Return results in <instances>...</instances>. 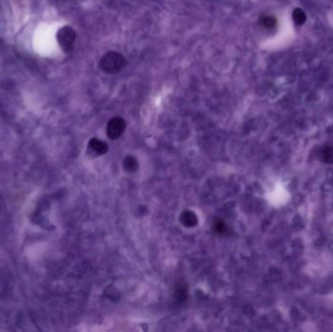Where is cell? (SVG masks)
I'll list each match as a JSON object with an SVG mask.
<instances>
[{
  "label": "cell",
  "instance_id": "277c9868",
  "mask_svg": "<svg viewBox=\"0 0 333 332\" xmlns=\"http://www.w3.org/2000/svg\"><path fill=\"white\" fill-rule=\"evenodd\" d=\"M259 24L268 31H275L278 27V20L272 15H262L259 19Z\"/></svg>",
  "mask_w": 333,
  "mask_h": 332
},
{
  "label": "cell",
  "instance_id": "3957f363",
  "mask_svg": "<svg viewBox=\"0 0 333 332\" xmlns=\"http://www.w3.org/2000/svg\"><path fill=\"white\" fill-rule=\"evenodd\" d=\"M126 129V123L121 117L112 118L106 128V132L108 137L112 139H116L123 135Z\"/></svg>",
  "mask_w": 333,
  "mask_h": 332
},
{
  "label": "cell",
  "instance_id": "5b68a950",
  "mask_svg": "<svg viewBox=\"0 0 333 332\" xmlns=\"http://www.w3.org/2000/svg\"><path fill=\"white\" fill-rule=\"evenodd\" d=\"M292 20L297 27H301L307 20V15L301 8H295L292 11Z\"/></svg>",
  "mask_w": 333,
  "mask_h": 332
},
{
  "label": "cell",
  "instance_id": "6da1fadb",
  "mask_svg": "<svg viewBox=\"0 0 333 332\" xmlns=\"http://www.w3.org/2000/svg\"><path fill=\"white\" fill-rule=\"evenodd\" d=\"M127 60L121 53L110 51L100 60V68L107 74H116L124 69Z\"/></svg>",
  "mask_w": 333,
  "mask_h": 332
},
{
  "label": "cell",
  "instance_id": "ba28073f",
  "mask_svg": "<svg viewBox=\"0 0 333 332\" xmlns=\"http://www.w3.org/2000/svg\"><path fill=\"white\" fill-rule=\"evenodd\" d=\"M322 159L324 163H333V147H325L322 151Z\"/></svg>",
  "mask_w": 333,
  "mask_h": 332
},
{
  "label": "cell",
  "instance_id": "52a82bcc",
  "mask_svg": "<svg viewBox=\"0 0 333 332\" xmlns=\"http://www.w3.org/2000/svg\"><path fill=\"white\" fill-rule=\"evenodd\" d=\"M90 147H91L95 152H96L97 154H104V153L106 152V150H107V146H106V143L103 142V141L100 140V139H95V138L92 139V140L90 141Z\"/></svg>",
  "mask_w": 333,
  "mask_h": 332
},
{
  "label": "cell",
  "instance_id": "9c48e42d",
  "mask_svg": "<svg viewBox=\"0 0 333 332\" xmlns=\"http://www.w3.org/2000/svg\"><path fill=\"white\" fill-rule=\"evenodd\" d=\"M125 166L127 168V170L129 171H133L136 168V160H134L133 158H128L125 161Z\"/></svg>",
  "mask_w": 333,
  "mask_h": 332
},
{
  "label": "cell",
  "instance_id": "7a4b0ae2",
  "mask_svg": "<svg viewBox=\"0 0 333 332\" xmlns=\"http://www.w3.org/2000/svg\"><path fill=\"white\" fill-rule=\"evenodd\" d=\"M57 42L65 52H70L73 49V45L76 38V34L70 27H64L58 30L57 34Z\"/></svg>",
  "mask_w": 333,
  "mask_h": 332
},
{
  "label": "cell",
  "instance_id": "30bf717a",
  "mask_svg": "<svg viewBox=\"0 0 333 332\" xmlns=\"http://www.w3.org/2000/svg\"><path fill=\"white\" fill-rule=\"evenodd\" d=\"M216 229H217V231L219 232V233H222L225 230V226L223 224V222H219L217 224V226H216Z\"/></svg>",
  "mask_w": 333,
  "mask_h": 332
},
{
  "label": "cell",
  "instance_id": "8992f818",
  "mask_svg": "<svg viewBox=\"0 0 333 332\" xmlns=\"http://www.w3.org/2000/svg\"><path fill=\"white\" fill-rule=\"evenodd\" d=\"M181 222L187 227H192L198 223V218L192 212H184L181 215Z\"/></svg>",
  "mask_w": 333,
  "mask_h": 332
}]
</instances>
